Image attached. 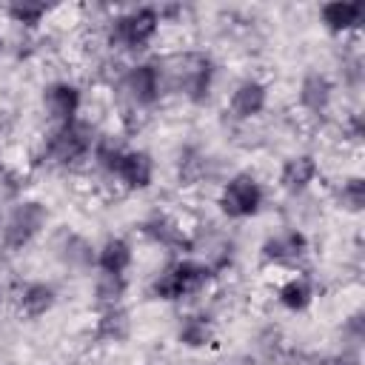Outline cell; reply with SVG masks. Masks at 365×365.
Here are the masks:
<instances>
[{"mask_svg":"<svg viewBox=\"0 0 365 365\" xmlns=\"http://www.w3.org/2000/svg\"><path fill=\"white\" fill-rule=\"evenodd\" d=\"M308 251V240L302 231L291 228L285 234H277V237H268L265 245H262V259L265 262H297L302 259Z\"/></svg>","mask_w":365,"mask_h":365,"instance_id":"cell-10","label":"cell"},{"mask_svg":"<svg viewBox=\"0 0 365 365\" xmlns=\"http://www.w3.org/2000/svg\"><path fill=\"white\" fill-rule=\"evenodd\" d=\"M339 205L345 211H362V205H365V182H362V177H351V180L342 182Z\"/></svg>","mask_w":365,"mask_h":365,"instance_id":"cell-23","label":"cell"},{"mask_svg":"<svg viewBox=\"0 0 365 365\" xmlns=\"http://www.w3.org/2000/svg\"><path fill=\"white\" fill-rule=\"evenodd\" d=\"M211 279V268H205L202 262L194 259H177L171 262L154 282H151V294L157 299H182L188 294H197L200 288H205Z\"/></svg>","mask_w":365,"mask_h":365,"instance_id":"cell-1","label":"cell"},{"mask_svg":"<svg viewBox=\"0 0 365 365\" xmlns=\"http://www.w3.org/2000/svg\"><path fill=\"white\" fill-rule=\"evenodd\" d=\"M94 145V131L91 125L71 120L66 125H57L48 140H46V157L57 165H71L77 160H83Z\"/></svg>","mask_w":365,"mask_h":365,"instance_id":"cell-3","label":"cell"},{"mask_svg":"<svg viewBox=\"0 0 365 365\" xmlns=\"http://www.w3.org/2000/svg\"><path fill=\"white\" fill-rule=\"evenodd\" d=\"M134 254H131V245L123 240V237H111L103 242V248L97 251V268L106 271V274H125L128 265H131Z\"/></svg>","mask_w":365,"mask_h":365,"instance_id":"cell-17","label":"cell"},{"mask_svg":"<svg viewBox=\"0 0 365 365\" xmlns=\"http://www.w3.org/2000/svg\"><path fill=\"white\" fill-rule=\"evenodd\" d=\"M0 305H3V285H0Z\"/></svg>","mask_w":365,"mask_h":365,"instance_id":"cell-27","label":"cell"},{"mask_svg":"<svg viewBox=\"0 0 365 365\" xmlns=\"http://www.w3.org/2000/svg\"><path fill=\"white\" fill-rule=\"evenodd\" d=\"M54 302H57V291L48 282H31L20 294V314L29 317V319H37L46 311H51Z\"/></svg>","mask_w":365,"mask_h":365,"instance_id":"cell-18","label":"cell"},{"mask_svg":"<svg viewBox=\"0 0 365 365\" xmlns=\"http://www.w3.org/2000/svg\"><path fill=\"white\" fill-rule=\"evenodd\" d=\"M265 103H268V88L259 80H242L234 88V94L228 100V108L237 120H251V117L262 114Z\"/></svg>","mask_w":365,"mask_h":365,"instance_id":"cell-9","label":"cell"},{"mask_svg":"<svg viewBox=\"0 0 365 365\" xmlns=\"http://www.w3.org/2000/svg\"><path fill=\"white\" fill-rule=\"evenodd\" d=\"M262 205V188L251 174H237L225 182L222 194H220V208L225 217L231 220H245L254 217Z\"/></svg>","mask_w":365,"mask_h":365,"instance_id":"cell-6","label":"cell"},{"mask_svg":"<svg viewBox=\"0 0 365 365\" xmlns=\"http://www.w3.org/2000/svg\"><path fill=\"white\" fill-rule=\"evenodd\" d=\"M319 174V165L311 154H299V157H291L285 160L282 165V174H279V185L288 191V194H299L305 191Z\"/></svg>","mask_w":365,"mask_h":365,"instance_id":"cell-12","label":"cell"},{"mask_svg":"<svg viewBox=\"0 0 365 365\" xmlns=\"http://www.w3.org/2000/svg\"><path fill=\"white\" fill-rule=\"evenodd\" d=\"M46 222H48V211H46L43 202L29 200V202L14 205V211L9 214L6 225H3V245L9 251H17V248L29 245L46 228Z\"/></svg>","mask_w":365,"mask_h":365,"instance_id":"cell-5","label":"cell"},{"mask_svg":"<svg viewBox=\"0 0 365 365\" xmlns=\"http://www.w3.org/2000/svg\"><path fill=\"white\" fill-rule=\"evenodd\" d=\"M348 128H351V140H359V137H362V117L356 114V117L351 120V125H348Z\"/></svg>","mask_w":365,"mask_h":365,"instance_id":"cell-26","label":"cell"},{"mask_svg":"<svg viewBox=\"0 0 365 365\" xmlns=\"http://www.w3.org/2000/svg\"><path fill=\"white\" fill-rule=\"evenodd\" d=\"M331 94H334V83L319 71H308L299 83V106L314 114H322L328 108Z\"/></svg>","mask_w":365,"mask_h":365,"instance_id":"cell-13","label":"cell"},{"mask_svg":"<svg viewBox=\"0 0 365 365\" xmlns=\"http://www.w3.org/2000/svg\"><path fill=\"white\" fill-rule=\"evenodd\" d=\"M362 14L365 11H362L359 3H325L319 9V17H322L325 29L334 31V34H342L348 29H356L362 23Z\"/></svg>","mask_w":365,"mask_h":365,"instance_id":"cell-15","label":"cell"},{"mask_svg":"<svg viewBox=\"0 0 365 365\" xmlns=\"http://www.w3.org/2000/svg\"><path fill=\"white\" fill-rule=\"evenodd\" d=\"M57 257L63 259V265L68 268H88L97 265V254L91 248V242L80 234H63L60 245H57Z\"/></svg>","mask_w":365,"mask_h":365,"instance_id":"cell-16","label":"cell"},{"mask_svg":"<svg viewBox=\"0 0 365 365\" xmlns=\"http://www.w3.org/2000/svg\"><path fill=\"white\" fill-rule=\"evenodd\" d=\"M143 231H145L151 240H157V242H163V245H168V248L185 245L182 228H177V225H174L171 220H165V217H151V220L143 225Z\"/></svg>","mask_w":365,"mask_h":365,"instance_id":"cell-22","label":"cell"},{"mask_svg":"<svg viewBox=\"0 0 365 365\" xmlns=\"http://www.w3.org/2000/svg\"><path fill=\"white\" fill-rule=\"evenodd\" d=\"M177 68H174V83L177 88L194 100V103H202L211 91V80H214V63L208 54L202 51H188L182 57L174 60Z\"/></svg>","mask_w":365,"mask_h":365,"instance_id":"cell-4","label":"cell"},{"mask_svg":"<svg viewBox=\"0 0 365 365\" xmlns=\"http://www.w3.org/2000/svg\"><path fill=\"white\" fill-rule=\"evenodd\" d=\"M43 106H46V114L54 123L66 125V123L77 120V111H80V88L74 83H66V80L51 83L43 91Z\"/></svg>","mask_w":365,"mask_h":365,"instance_id":"cell-8","label":"cell"},{"mask_svg":"<svg viewBox=\"0 0 365 365\" xmlns=\"http://www.w3.org/2000/svg\"><path fill=\"white\" fill-rule=\"evenodd\" d=\"M120 157H123V148H117L114 143H108V140L94 143V160H97V165H100V168H106V171L117 174Z\"/></svg>","mask_w":365,"mask_h":365,"instance_id":"cell-25","label":"cell"},{"mask_svg":"<svg viewBox=\"0 0 365 365\" xmlns=\"http://www.w3.org/2000/svg\"><path fill=\"white\" fill-rule=\"evenodd\" d=\"M277 297L288 311H305L311 305V299H314V288H311V282L305 277H291L288 282H282Z\"/></svg>","mask_w":365,"mask_h":365,"instance_id":"cell-21","label":"cell"},{"mask_svg":"<svg viewBox=\"0 0 365 365\" xmlns=\"http://www.w3.org/2000/svg\"><path fill=\"white\" fill-rule=\"evenodd\" d=\"M160 88H163V77H160V66L154 63H140L128 68V74L123 77V91L131 97L134 106H154L160 100Z\"/></svg>","mask_w":365,"mask_h":365,"instance_id":"cell-7","label":"cell"},{"mask_svg":"<svg viewBox=\"0 0 365 365\" xmlns=\"http://www.w3.org/2000/svg\"><path fill=\"white\" fill-rule=\"evenodd\" d=\"M117 177L125 182V188H148L154 180V160L148 151H123Z\"/></svg>","mask_w":365,"mask_h":365,"instance_id":"cell-11","label":"cell"},{"mask_svg":"<svg viewBox=\"0 0 365 365\" xmlns=\"http://www.w3.org/2000/svg\"><path fill=\"white\" fill-rule=\"evenodd\" d=\"M160 29V11L151 6L134 9L128 14H120L111 20V31H108V43L117 48H128V51H143L154 34Z\"/></svg>","mask_w":365,"mask_h":365,"instance_id":"cell-2","label":"cell"},{"mask_svg":"<svg viewBox=\"0 0 365 365\" xmlns=\"http://www.w3.org/2000/svg\"><path fill=\"white\" fill-rule=\"evenodd\" d=\"M0 54H3V37H0Z\"/></svg>","mask_w":365,"mask_h":365,"instance_id":"cell-28","label":"cell"},{"mask_svg":"<svg viewBox=\"0 0 365 365\" xmlns=\"http://www.w3.org/2000/svg\"><path fill=\"white\" fill-rule=\"evenodd\" d=\"M177 339H180L185 348H205V345H211V339H214L211 322H208L205 317H182L180 331H177Z\"/></svg>","mask_w":365,"mask_h":365,"instance_id":"cell-20","label":"cell"},{"mask_svg":"<svg viewBox=\"0 0 365 365\" xmlns=\"http://www.w3.org/2000/svg\"><path fill=\"white\" fill-rule=\"evenodd\" d=\"M125 288H128V282H125L123 274H106V271H100L97 279H94V299H97L100 308H114V305H120Z\"/></svg>","mask_w":365,"mask_h":365,"instance_id":"cell-19","label":"cell"},{"mask_svg":"<svg viewBox=\"0 0 365 365\" xmlns=\"http://www.w3.org/2000/svg\"><path fill=\"white\" fill-rule=\"evenodd\" d=\"M128 334H131V317L123 305L100 311V319L94 328V336L100 342H123V339H128Z\"/></svg>","mask_w":365,"mask_h":365,"instance_id":"cell-14","label":"cell"},{"mask_svg":"<svg viewBox=\"0 0 365 365\" xmlns=\"http://www.w3.org/2000/svg\"><path fill=\"white\" fill-rule=\"evenodd\" d=\"M6 11H9V17H11L14 23H23V26H37L48 9H46L43 3H14V6H9Z\"/></svg>","mask_w":365,"mask_h":365,"instance_id":"cell-24","label":"cell"}]
</instances>
